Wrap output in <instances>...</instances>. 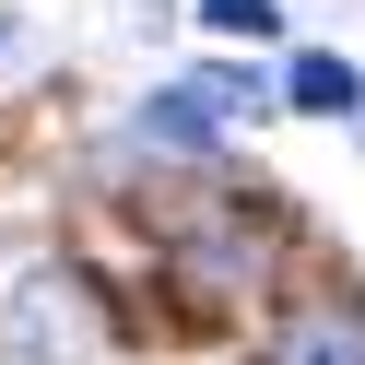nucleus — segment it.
I'll return each instance as SVG.
<instances>
[{
  "mask_svg": "<svg viewBox=\"0 0 365 365\" xmlns=\"http://www.w3.org/2000/svg\"><path fill=\"white\" fill-rule=\"evenodd\" d=\"M259 365H365V294H354V283H307V294H283Z\"/></svg>",
  "mask_w": 365,
  "mask_h": 365,
  "instance_id": "obj_1",
  "label": "nucleus"
},
{
  "mask_svg": "<svg viewBox=\"0 0 365 365\" xmlns=\"http://www.w3.org/2000/svg\"><path fill=\"white\" fill-rule=\"evenodd\" d=\"M247 106H259V83H247V71H189V83H165V95L142 106V142H165V153H200L212 130H236Z\"/></svg>",
  "mask_w": 365,
  "mask_h": 365,
  "instance_id": "obj_2",
  "label": "nucleus"
},
{
  "mask_svg": "<svg viewBox=\"0 0 365 365\" xmlns=\"http://www.w3.org/2000/svg\"><path fill=\"white\" fill-rule=\"evenodd\" d=\"M259 259H271V212L259 200H212V224L189 236V283L236 294V283H259Z\"/></svg>",
  "mask_w": 365,
  "mask_h": 365,
  "instance_id": "obj_3",
  "label": "nucleus"
},
{
  "mask_svg": "<svg viewBox=\"0 0 365 365\" xmlns=\"http://www.w3.org/2000/svg\"><path fill=\"white\" fill-rule=\"evenodd\" d=\"M283 106H294V118H354V106H365V71L330 59V48H307V59L283 71Z\"/></svg>",
  "mask_w": 365,
  "mask_h": 365,
  "instance_id": "obj_4",
  "label": "nucleus"
},
{
  "mask_svg": "<svg viewBox=\"0 0 365 365\" xmlns=\"http://www.w3.org/2000/svg\"><path fill=\"white\" fill-rule=\"evenodd\" d=\"M200 24H212V36H271L283 0H200Z\"/></svg>",
  "mask_w": 365,
  "mask_h": 365,
  "instance_id": "obj_5",
  "label": "nucleus"
}]
</instances>
